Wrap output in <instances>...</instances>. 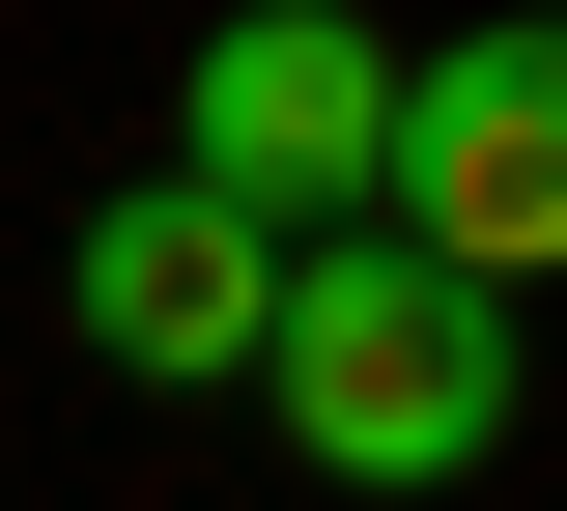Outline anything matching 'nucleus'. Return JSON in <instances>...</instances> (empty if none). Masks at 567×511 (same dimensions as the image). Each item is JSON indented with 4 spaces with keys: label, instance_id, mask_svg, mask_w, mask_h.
Returning <instances> with one entry per match:
<instances>
[{
    "label": "nucleus",
    "instance_id": "1",
    "mask_svg": "<svg viewBox=\"0 0 567 511\" xmlns=\"http://www.w3.org/2000/svg\"><path fill=\"white\" fill-rule=\"evenodd\" d=\"M256 398H284V454H312V483L425 511V483H483V454H511V285H454L425 227H284Z\"/></svg>",
    "mask_w": 567,
    "mask_h": 511
},
{
    "label": "nucleus",
    "instance_id": "2",
    "mask_svg": "<svg viewBox=\"0 0 567 511\" xmlns=\"http://www.w3.org/2000/svg\"><path fill=\"white\" fill-rule=\"evenodd\" d=\"M171 171L256 227H369L398 200V29H341V0H227L199 85H171Z\"/></svg>",
    "mask_w": 567,
    "mask_h": 511
},
{
    "label": "nucleus",
    "instance_id": "3",
    "mask_svg": "<svg viewBox=\"0 0 567 511\" xmlns=\"http://www.w3.org/2000/svg\"><path fill=\"white\" fill-rule=\"evenodd\" d=\"M454 285H567V0H511V29H454V58H398V200Z\"/></svg>",
    "mask_w": 567,
    "mask_h": 511
},
{
    "label": "nucleus",
    "instance_id": "4",
    "mask_svg": "<svg viewBox=\"0 0 567 511\" xmlns=\"http://www.w3.org/2000/svg\"><path fill=\"white\" fill-rule=\"evenodd\" d=\"M58 313L142 369V398H256L284 227H256V200H199V171H142V200H85V227H58Z\"/></svg>",
    "mask_w": 567,
    "mask_h": 511
}]
</instances>
